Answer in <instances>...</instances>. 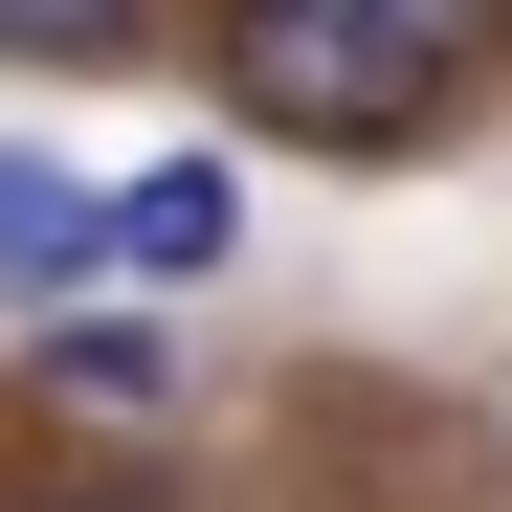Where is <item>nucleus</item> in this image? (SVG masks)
<instances>
[{
	"instance_id": "1",
	"label": "nucleus",
	"mask_w": 512,
	"mask_h": 512,
	"mask_svg": "<svg viewBox=\"0 0 512 512\" xmlns=\"http://www.w3.org/2000/svg\"><path fill=\"white\" fill-rule=\"evenodd\" d=\"M512 45V0H223V112L290 156H423V112Z\"/></svg>"
},
{
	"instance_id": "2",
	"label": "nucleus",
	"mask_w": 512,
	"mask_h": 512,
	"mask_svg": "<svg viewBox=\"0 0 512 512\" xmlns=\"http://www.w3.org/2000/svg\"><path fill=\"white\" fill-rule=\"evenodd\" d=\"M90 290H112V201L45 134H0V312H90Z\"/></svg>"
},
{
	"instance_id": "3",
	"label": "nucleus",
	"mask_w": 512,
	"mask_h": 512,
	"mask_svg": "<svg viewBox=\"0 0 512 512\" xmlns=\"http://www.w3.org/2000/svg\"><path fill=\"white\" fill-rule=\"evenodd\" d=\"M223 245H245V179H223V156H156V179L112 201V268L134 290H223Z\"/></svg>"
},
{
	"instance_id": "4",
	"label": "nucleus",
	"mask_w": 512,
	"mask_h": 512,
	"mask_svg": "<svg viewBox=\"0 0 512 512\" xmlns=\"http://www.w3.org/2000/svg\"><path fill=\"white\" fill-rule=\"evenodd\" d=\"M23 357H45V401H179V334H156V312H23Z\"/></svg>"
},
{
	"instance_id": "5",
	"label": "nucleus",
	"mask_w": 512,
	"mask_h": 512,
	"mask_svg": "<svg viewBox=\"0 0 512 512\" xmlns=\"http://www.w3.org/2000/svg\"><path fill=\"white\" fill-rule=\"evenodd\" d=\"M0 67H156V0H0Z\"/></svg>"
}]
</instances>
